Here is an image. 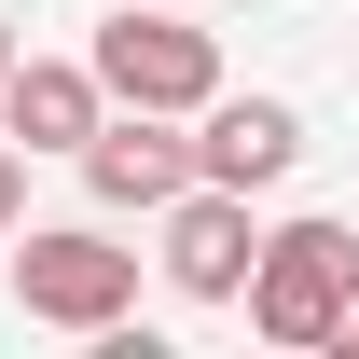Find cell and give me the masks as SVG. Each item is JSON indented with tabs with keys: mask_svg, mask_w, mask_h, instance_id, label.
I'll list each match as a JSON object with an SVG mask.
<instances>
[{
	"mask_svg": "<svg viewBox=\"0 0 359 359\" xmlns=\"http://www.w3.org/2000/svg\"><path fill=\"white\" fill-rule=\"evenodd\" d=\"M14 55H28V42H14V14H0V69H14Z\"/></svg>",
	"mask_w": 359,
	"mask_h": 359,
	"instance_id": "30bf717a",
	"label": "cell"
},
{
	"mask_svg": "<svg viewBox=\"0 0 359 359\" xmlns=\"http://www.w3.org/2000/svg\"><path fill=\"white\" fill-rule=\"evenodd\" d=\"M166 290L180 304H249V263H263V222H249V194L235 180H194V194H166Z\"/></svg>",
	"mask_w": 359,
	"mask_h": 359,
	"instance_id": "277c9868",
	"label": "cell"
},
{
	"mask_svg": "<svg viewBox=\"0 0 359 359\" xmlns=\"http://www.w3.org/2000/svg\"><path fill=\"white\" fill-rule=\"evenodd\" d=\"M346 290H359V235L346 222H276L263 263H249V332L263 346H332Z\"/></svg>",
	"mask_w": 359,
	"mask_h": 359,
	"instance_id": "3957f363",
	"label": "cell"
},
{
	"mask_svg": "<svg viewBox=\"0 0 359 359\" xmlns=\"http://www.w3.org/2000/svg\"><path fill=\"white\" fill-rule=\"evenodd\" d=\"M28 222V152H14V138H0V235Z\"/></svg>",
	"mask_w": 359,
	"mask_h": 359,
	"instance_id": "ba28073f",
	"label": "cell"
},
{
	"mask_svg": "<svg viewBox=\"0 0 359 359\" xmlns=\"http://www.w3.org/2000/svg\"><path fill=\"white\" fill-rule=\"evenodd\" d=\"M332 346H346V359H359V290H346V318H332Z\"/></svg>",
	"mask_w": 359,
	"mask_h": 359,
	"instance_id": "9c48e42d",
	"label": "cell"
},
{
	"mask_svg": "<svg viewBox=\"0 0 359 359\" xmlns=\"http://www.w3.org/2000/svg\"><path fill=\"white\" fill-rule=\"evenodd\" d=\"M304 166V111L290 97H208L194 111V180H235V194H276V180Z\"/></svg>",
	"mask_w": 359,
	"mask_h": 359,
	"instance_id": "52a82bcc",
	"label": "cell"
},
{
	"mask_svg": "<svg viewBox=\"0 0 359 359\" xmlns=\"http://www.w3.org/2000/svg\"><path fill=\"white\" fill-rule=\"evenodd\" d=\"M69 166H83V194H97V208L166 222V194H194V138H180V111H111V125H97Z\"/></svg>",
	"mask_w": 359,
	"mask_h": 359,
	"instance_id": "5b68a950",
	"label": "cell"
},
{
	"mask_svg": "<svg viewBox=\"0 0 359 359\" xmlns=\"http://www.w3.org/2000/svg\"><path fill=\"white\" fill-rule=\"evenodd\" d=\"M14 304L42 318V332H111L138 318V249H111L97 222H14Z\"/></svg>",
	"mask_w": 359,
	"mask_h": 359,
	"instance_id": "7a4b0ae2",
	"label": "cell"
},
{
	"mask_svg": "<svg viewBox=\"0 0 359 359\" xmlns=\"http://www.w3.org/2000/svg\"><path fill=\"white\" fill-rule=\"evenodd\" d=\"M97 125H111L97 55H14V69H0V138H14V152H83Z\"/></svg>",
	"mask_w": 359,
	"mask_h": 359,
	"instance_id": "8992f818",
	"label": "cell"
},
{
	"mask_svg": "<svg viewBox=\"0 0 359 359\" xmlns=\"http://www.w3.org/2000/svg\"><path fill=\"white\" fill-rule=\"evenodd\" d=\"M83 55H97V83H111V111H180V125H194V111L222 97V42L180 28V0H125Z\"/></svg>",
	"mask_w": 359,
	"mask_h": 359,
	"instance_id": "6da1fadb",
	"label": "cell"
}]
</instances>
